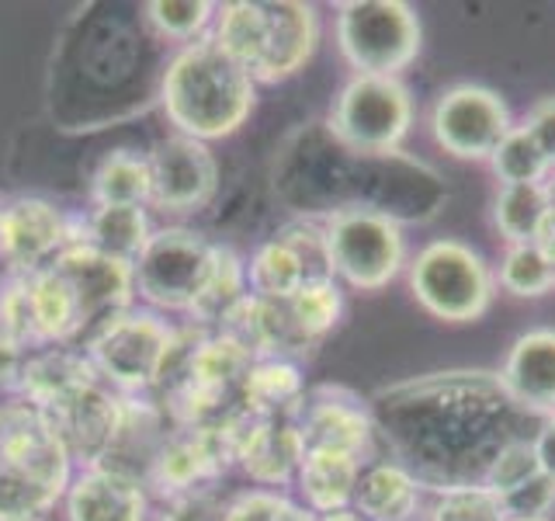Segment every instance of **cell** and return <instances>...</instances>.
<instances>
[{"label": "cell", "instance_id": "obj_12", "mask_svg": "<svg viewBox=\"0 0 555 521\" xmlns=\"http://www.w3.org/2000/svg\"><path fill=\"white\" fill-rule=\"evenodd\" d=\"M150 208L170 216L198 213L219 191V161L208 143L191 136H164L146 153Z\"/></svg>", "mask_w": 555, "mask_h": 521}, {"label": "cell", "instance_id": "obj_19", "mask_svg": "<svg viewBox=\"0 0 555 521\" xmlns=\"http://www.w3.org/2000/svg\"><path fill=\"white\" fill-rule=\"evenodd\" d=\"M292 414L299 421L306 448H340L351 452V456H361L369 448L372 421L358 399L347 396L344 390L323 386L317 393H306Z\"/></svg>", "mask_w": 555, "mask_h": 521}, {"label": "cell", "instance_id": "obj_40", "mask_svg": "<svg viewBox=\"0 0 555 521\" xmlns=\"http://www.w3.org/2000/svg\"><path fill=\"white\" fill-rule=\"evenodd\" d=\"M534 247L542 251L545 260L555 268V202L548 208V216L542 219V230H538V237H534Z\"/></svg>", "mask_w": 555, "mask_h": 521}, {"label": "cell", "instance_id": "obj_43", "mask_svg": "<svg viewBox=\"0 0 555 521\" xmlns=\"http://www.w3.org/2000/svg\"><path fill=\"white\" fill-rule=\"evenodd\" d=\"M507 521H548V518H507Z\"/></svg>", "mask_w": 555, "mask_h": 521}, {"label": "cell", "instance_id": "obj_17", "mask_svg": "<svg viewBox=\"0 0 555 521\" xmlns=\"http://www.w3.org/2000/svg\"><path fill=\"white\" fill-rule=\"evenodd\" d=\"M66 521H150L146 486L115 469H77L63 497Z\"/></svg>", "mask_w": 555, "mask_h": 521}, {"label": "cell", "instance_id": "obj_18", "mask_svg": "<svg viewBox=\"0 0 555 521\" xmlns=\"http://www.w3.org/2000/svg\"><path fill=\"white\" fill-rule=\"evenodd\" d=\"M302 459H306V439L295 414H274V417H257L250 431L243 434L236 466L254 483H260V491H271V486L292 483Z\"/></svg>", "mask_w": 555, "mask_h": 521}, {"label": "cell", "instance_id": "obj_27", "mask_svg": "<svg viewBox=\"0 0 555 521\" xmlns=\"http://www.w3.org/2000/svg\"><path fill=\"white\" fill-rule=\"evenodd\" d=\"M548 208H552V191L545 181L542 185H503L493 205L496 230L511 240V247L514 243H534Z\"/></svg>", "mask_w": 555, "mask_h": 521}, {"label": "cell", "instance_id": "obj_13", "mask_svg": "<svg viewBox=\"0 0 555 521\" xmlns=\"http://www.w3.org/2000/svg\"><path fill=\"white\" fill-rule=\"evenodd\" d=\"M74 213L42 195H4L0 191V265L11 275L46 268L69 247Z\"/></svg>", "mask_w": 555, "mask_h": 521}, {"label": "cell", "instance_id": "obj_36", "mask_svg": "<svg viewBox=\"0 0 555 521\" xmlns=\"http://www.w3.org/2000/svg\"><path fill=\"white\" fill-rule=\"evenodd\" d=\"M500 504H503V514L507 518H545L548 508L555 504V483L545 473H538L525 486L503 494Z\"/></svg>", "mask_w": 555, "mask_h": 521}, {"label": "cell", "instance_id": "obj_42", "mask_svg": "<svg viewBox=\"0 0 555 521\" xmlns=\"http://www.w3.org/2000/svg\"><path fill=\"white\" fill-rule=\"evenodd\" d=\"M14 521H49V514H42V518H14Z\"/></svg>", "mask_w": 555, "mask_h": 521}, {"label": "cell", "instance_id": "obj_5", "mask_svg": "<svg viewBox=\"0 0 555 521\" xmlns=\"http://www.w3.org/2000/svg\"><path fill=\"white\" fill-rule=\"evenodd\" d=\"M173 334H178V327L164 313L129 306L115 313L112 320H104L83 341V352L94 361L104 386H112L121 396H153L160 386Z\"/></svg>", "mask_w": 555, "mask_h": 521}, {"label": "cell", "instance_id": "obj_1", "mask_svg": "<svg viewBox=\"0 0 555 521\" xmlns=\"http://www.w3.org/2000/svg\"><path fill=\"white\" fill-rule=\"evenodd\" d=\"M42 344H80L115 313L135 306L129 260L87 243H69L46 268L28 275Z\"/></svg>", "mask_w": 555, "mask_h": 521}, {"label": "cell", "instance_id": "obj_23", "mask_svg": "<svg viewBox=\"0 0 555 521\" xmlns=\"http://www.w3.org/2000/svg\"><path fill=\"white\" fill-rule=\"evenodd\" d=\"M351 508L364 521H410L421 508V486L403 466L375 462L361 469Z\"/></svg>", "mask_w": 555, "mask_h": 521}, {"label": "cell", "instance_id": "obj_24", "mask_svg": "<svg viewBox=\"0 0 555 521\" xmlns=\"http://www.w3.org/2000/svg\"><path fill=\"white\" fill-rule=\"evenodd\" d=\"M306 396V382L292 358H254L243 379V410L254 417L292 414Z\"/></svg>", "mask_w": 555, "mask_h": 521}, {"label": "cell", "instance_id": "obj_2", "mask_svg": "<svg viewBox=\"0 0 555 521\" xmlns=\"http://www.w3.org/2000/svg\"><path fill=\"white\" fill-rule=\"evenodd\" d=\"M164 115L181 136L212 139L233 136L257 104V84L233 56L212 42V35L181 46L160 80Z\"/></svg>", "mask_w": 555, "mask_h": 521}, {"label": "cell", "instance_id": "obj_15", "mask_svg": "<svg viewBox=\"0 0 555 521\" xmlns=\"http://www.w3.org/2000/svg\"><path fill=\"white\" fill-rule=\"evenodd\" d=\"M46 414L60 434L66 456L74 459V469H94L112 456L121 414H126V396L98 382V386L77 393L74 399Z\"/></svg>", "mask_w": 555, "mask_h": 521}, {"label": "cell", "instance_id": "obj_41", "mask_svg": "<svg viewBox=\"0 0 555 521\" xmlns=\"http://www.w3.org/2000/svg\"><path fill=\"white\" fill-rule=\"evenodd\" d=\"M317 521H364L354 508H344V511H330V514H317Z\"/></svg>", "mask_w": 555, "mask_h": 521}, {"label": "cell", "instance_id": "obj_31", "mask_svg": "<svg viewBox=\"0 0 555 521\" xmlns=\"http://www.w3.org/2000/svg\"><path fill=\"white\" fill-rule=\"evenodd\" d=\"M490 161L503 185H542L545 174L552 170L548 156L542 153V147L534 143V136L525 126H514L503 136V143L496 147Z\"/></svg>", "mask_w": 555, "mask_h": 521}, {"label": "cell", "instance_id": "obj_33", "mask_svg": "<svg viewBox=\"0 0 555 521\" xmlns=\"http://www.w3.org/2000/svg\"><path fill=\"white\" fill-rule=\"evenodd\" d=\"M430 521H507L490 486H451L438 497Z\"/></svg>", "mask_w": 555, "mask_h": 521}, {"label": "cell", "instance_id": "obj_6", "mask_svg": "<svg viewBox=\"0 0 555 521\" xmlns=\"http://www.w3.org/2000/svg\"><path fill=\"white\" fill-rule=\"evenodd\" d=\"M216 243L191 226H164L153 230L150 243L132 260L135 300L153 313H181L188 317L191 306L212 275Z\"/></svg>", "mask_w": 555, "mask_h": 521}, {"label": "cell", "instance_id": "obj_9", "mask_svg": "<svg viewBox=\"0 0 555 521\" xmlns=\"http://www.w3.org/2000/svg\"><path fill=\"white\" fill-rule=\"evenodd\" d=\"M337 42L358 74L396 77L421 52V22L403 0H351L340 4Z\"/></svg>", "mask_w": 555, "mask_h": 521}, {"label": "cell", "instance_id": "obj_10", "mask_svg": "<svg viewBox=\"0 0 555 521\" xmlns=\"http://www.w3.org/2000/svg\"><path fill=\"white\" fill-rule=\"evenodd\" d=\"M413 101L399 77L354 74L330 109V132L358 153H389L403 143Z\"/></svg>", "mask_w": 555, "mask_h": 521}, {"label": "cell", "instance_id": "obj_26", "mask_svg": "<svg viewBox=\"0 0 555 521\" xmlns=\"http://www.w3.org/2000/svg\"><path fill=\"white\" fill-rule=\"evenodd\" d=\"M247 292H250V285H247V260H243L233 247H222V243H216L212 275H208V282H205V289L198 295V303L191 306L188 323H195L202 330H208V327L219 330L222 320L230 317L233 306Z\"/></svg>", "mask_w": 555, "mask_h": 521}, {"label": "cell", "instance_id": "obj_32", "mask_svg": "<svg viewBox=\"0 0 555 521\" xmlns=\"http://www.w3.org/2000/svg\"><path fill=\"white\" fill-rule=\"evenodd\" d=\"M500 285L514 295H545L555 289V268L534 243H514V247L503 254Z\"/></svg>", "mask_w": 555, "mask_h": 521}, {"label": "cell", "instance_id": "obj_29", "mask_svg": "<svg viewBox=\"0 0 555 521\" xmlns=\"http://www.w3.org/2000/svg\"><path fill=\"white\" fill-rule=\"evenodd\" d=\"M143 11L156 35L191 46L212 31L219 4H208V0H150Z\"/></svg>", "mask_w": 555, "mask_h": 521}, {"label": "cell", "instance_id": "obj_21", "mask_svg": "<svg viewBox=\"0 0 555 521\" xmlns=\"http://www.w3.org/2000/svg\"><path fill=\"white\" fill-rule=\"evenodd\" d=\"M150 237L153 223L143 205H91L87 213L74 216V226H69V243H87L129 265L143 254Z\"/></svg>", "mask_w": 555, "mask_h": 521}, {"label": "cell", "instance_id": "obj_4", "mask_svg": "<svg viewBox=\"0 0 555 521\" xmlns=\"http://www.w3.org/2000/svg\"><path fill=\"white\" fill-rule=\"evenodd\" d=\"M208 35L254 84H282L317 52L320 14L302 0H233L216 11Z\"/></svg>", "mask_w": 555, "mask_h": 521}, {"label": "cell", "instance_id": "obj_7", "mask_svg": "<svg viewBox=\"0 0 555 521\" xmlns=\"http://www.w3.org/2000/svg\"><path fill=\"white\" fill-rule=\"evenodd\" d=\"M326 254L334 275H340L351 289L375 292L389 285L406 260V240L399 223L369 205L334 208L323 223Z\"/></svg>", "mask_w": 555, "mask_h": 521}, {"label": "cell", "instance_id": "obj_39", "mask_svg": "<svg viewBox=\"0 0 555 521\" xmlns=\"http://www.w3.org/2000/svg\"><path fill=\"white\" fill-rule=\"evenodd\" d=\"M531 445H534V456H538V466H542V473L555 483V414L542 424V431H538V439Z\"/></svg>", "mask_w": 555, "mask_h": 521}, {"label": "cell", "instance_id": "obj_3", "mask_svg": "<svg viewBox=\"0 0 555 521\" xmlns=\"http://www.w3.org/2000/svg\"><path fill=\"white\" fill-rule=\"evenodd\" d=\"M74 473L49 414L22 396L0 399V521L52 514Z\"/></svg>", "mask_w": 555, "mask_h": 521}, {"label": "cell", "instance_id": "obj_14", "mask_svg": "<svg viewBox=\"0 0 555 521\" xmlns=\"http://www.w3.org/2000/svg\"><path fill=\"white\" fill-rule=\"evenodd\" d=\"M434 139L448 150L462 156V161H486L503 143L511 126V112L503 98L490 87L479 84H459L438 98L430 112Z\"/></svg>", "mask_w": 555, "mask_h": 521}, {"label": "cell", "instance_id": "obj_37", "mask_svg": "<svg viewBox=\"0 0 555 521\" xmlns=\"http://www.w3.org/2000/svg\"><path fill=\"white\" fill-rule=\"evenodd\" d=\"M525 129L534 136V143L542 147V153L548 156V164L555 170V98H542L534 104L525 118Z\"/></svg>", "mask_w": 555, "mask_h": 521}, {"label": "cell", "instance_id": "obj_16", "mask_svg": "<svg viewBox=\"0 0 555 521\" xmlns=\"http://www.w3.org/2000/svg\"><path fill=\"white\" fill-rule=\"evenodd\" d=\"M98 382L101 376L80 344H46L25 355L14 396H22L25 404L39 410H52L77 393L98 386Z\"/></svg>", "mask_w": 555, "mask_h": 521}, {"label": "cell", "instance_id": "obj_28", "mask_svg": "<svg viewBox=\"0 0 555 521\" xmlns=\"http://www.w3.org/2000/svg\"><path fill=\"white\" fill-rule=\"evenodd\" d=\"M285 306H288L295 334H299V341L306 347H312L337 327L340 313H344V292L337 282H312L295 292Z\"/></svg>", "mask_w": 555, "mask_h": 521}, {"label": "cell", "instance_id": "obj_25", "mask_svg": "<svg viewBox=\"0 0 555 521\" xmlns=\"http://www.w3.org/2000/svg\"><path fill=\"white\" fill-rule=\"evenodd\" d=\"M91 205H150L146 153L118 147L104 153L91 174Z\"/></svg>", "mask_w": 555, "mask_h": 521}, {"label": "cell", "instance_id": "obj_8", "mask_svg": "<svg viewBox=\"0 0 555 521\" xmlns=\"http://www.w3.org/2000/svg\"><path fill=\"white\" fill-rule=\"evenodd\" d=\"M410 289L430 317L448 323L479 320L493 303V275L479 251L462 240H430L410 265Z\"/></svg>", "mask_w": 555, "mask_h": 521}, {"label": "cell", "instance_id": "obj_22", "mask_svg": "<svg viewBox=\"0 0 555 521\" xmlns=\"http://www.w3.org/2000/svg\"><path fill=\"white\" fill-rule=\"evenodd\" d=\"M361 476V456L340 448H306V459L295 473L302 508L312 514H330L351 508L354 486Z\"/></svg>", "mask_w": 555, "mask_h": 521}, {"label": "cell", "instance_id": "obj_35", "mask_svg": "<svg viewBox=\"0 0 555 521\" xmlns=\"http://www.w3.org/2000/svg\"><path fill=\"white\" fill-rule=\"evenodd\" d=\"M542 473V466H538V456H534V445L531 442H507L496 456L490 459V469H486V483L496 497L517 491V486H525L528 480H534Z\"/></svg>", "mask_w": 555, "mask_h": 521}, {"label": "cell", "instance_id": "obj_20", "mask_svg": "<svg viewBox=\"0 0 555 521\" xmlns=\"http://www.w3.org/2000/svg\"><path fill=\"white\" fill-rule=\"evenodd\" d=\"M500 382L520 407L555 410V330L542 327L520 334L503 361Z\"/></svg>", "mask_w": 555, "mask_h": 521}, {"label": "cell", "instance_id": "obj_34", "mask_svg": "<svg viewBox=\"0 0 555 521\" xmlns=\"http://www.w3.org/2000/svg\"><path fill=\"white\" fill-rule=\"evenodd\" d=\"M219 521H317V514L278 491H247L225 504Z\"/></svg>", "mask_w": 555, "mask_h": 521}, {"label": "cell", "instance_id": "obj_11", "mask_svg": "<svg viewBox=\"0 0 555 521\" xmlns=\"http://www.w3.org/2000/svg\"><path fill=\"white\" fill-rule=\"evenodd\" d=\"M312 282H334V265L326 254L323 226L288 223L271 240H264L247 260L250 295L288 303L295 292Z\"/></svg>", "mask_w": 555, "mask_h": 521}, {"label": "cell", "instance_id": "obj_38", "mask_svg": "<svg viewBox=\"0 0 555 521\" xmlns=\"http://www.w3.org/2000/svg\"><path fill=\"white\" fill-rule=\"evenodd\" d=\"M25 355H28L25 347H17L14 341L0 338V399L17 393V379H22Z\"/></svg>", "mask_w": 555, "mask_h": 521}, {"label": "cell", "instance_id": "obj_30", "mask_svg": "<svg viewBox=\"0 0 555 521\" xmlns=\"http://www.w3.org/2000/svg\"><path fill=\"white\" fill-rule=\"evenodd\" d=\"M0 338L14 341L17 347H25V352L46 347L39 334V320H35L28 275L4 271V278H0Z\"/></svg>", "mask_w": 555, "mask_h": 521}]
</instances>
